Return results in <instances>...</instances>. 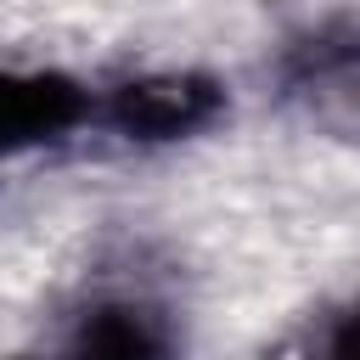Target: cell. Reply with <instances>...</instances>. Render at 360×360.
Instances as JSON below:
<instances>
[{"instance_id":"1","label":"cell","mask_w":360,"mask_h":360,"mask_svg":"<svg viewBox=\"0 0 360 360\" xmlns=\"http://www.w3.org/2000/svg\"><path fill=\"white\" fill-rule=\"evenodd\" d=\"M281 79L309 107V118H321L332 135L360 141V22L338 17L292 39L281 56Z\"/></svg>"},{"instance_id":"2","label":"cell","mask_w":360,"mask_h":360,"mask_svg":"<svg viewBox=\"0 0 360 360\" xmlns=\"http://www.w3.org/2000/svg\"><path fill=\"white\" fill-rule=\"evenodd\" d=\"M225 112V90L202 73H146L96 101V118L129 141H180Z\"/></svg>"},{"instance_id":"3","label":"cell","mask_w":360,"mask_h":360,"mask_svg":"<svg viewBox=\"0 0 360 360\" xmlns=\"http://www.w3.org/2000/svg\"><path fill=\"white\" fill-rule=\"evenodd\" d=\"M96 118V101L62 73H0V158L56 141Z\"/></svg>"},{"instance_id":"4","label":"cell","mask_w":360,"mask_h":360,"mask_svg":"<svg viewBox=\"0 0 360 360\" xmlns=\"http://www.w3.org/2000/svg\"><path fill=\"white\" fill-rule=\"evenodd\" d=\"M73 349H84V354H163L169 332L141 304H96V309H84Z\"/></svg>"},{"instance_id":"5","label":"cell","mask_w":360,"mask_h":360,"mask_svg":"<svg viewBox=\"0 0 360 360\" xmlns=\"http://www.w3.org/2000/svg\"><path fill=\"white\" fill-rule=\"evenodd\" d=\"M321 349L338 354V360H360V304H349V309L332 321V332L321 338Z\"/></svg>"}]
</instances>
